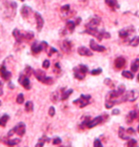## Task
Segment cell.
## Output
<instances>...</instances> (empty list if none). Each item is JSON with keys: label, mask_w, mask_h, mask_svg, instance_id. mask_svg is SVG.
<instances>
[{"label": "cell", "mask_w": 139, "mask_h": 147, "mask_svg": "<svg viewBox=\"0 0 139 147\" xmlns=\"http://www.w3.org/2000/svg\"><path fill=\"white\" fill-rule=\"evenodd\" d=\"M91 96L90 95H81L79 98L73 100V104L77 105L79 108H84L91 103Z\"/></svg>", "instance_id": "6da1fadb"}, {"label": "cell", "mask_w": 139, "mask_h": 147, "mask_svg": "<svg viewBox=\"0 0 139 147\" xmlns=\"http://www.w3.org/2000/svg\"><path fill=\"white\" fill-rule=\"evenodd\" d=\"M73 71H75V78L79 79V80H82V79H84L86 74L88 73V67L85 66V65H78L77 67H75V69H73Z\"/></svg>", "instance_id": "7a4b0ae2"}, {"label": "cell", "mask_w": 139, "mask_h": 147, "mask_svg": "<svg viewBox=\"0 0 139 147\" xmlns=\"http://www.w3.org/2000/svg\"><path fill=\"white\" fill-rule=\"evenodd\" d=\"M138 92L136 90H132V91H129V92L125 93L124 95L121 96L122 98V101L125 102V101H134L135 99H137L138 98Z\"/></svg>", "instance_id": "3957f363"}, {"label": "cell", "mask_w": 139, "mask_h": 147, "mask_svg": "<svg viewBox=\"0 0 139 147\" xmlns=\"http://www.w3.org/2000/svg\"><path fill=\"white\" fill-rule=\"evenodd\" d=\"M85 33H87L88 34H91L94 37H96L99 41H101L104 36H103V31H98L96 28H87L85 31Z\"/></svg>", "instance_id": "277c9868"}, {"label": "cell", "mask_w": 139, "mask_h": 147, "mask_svg": "<svg viewBox=\"0 0 139 147\" xmlns=\"http://www.w3.org/2000/svg\"><path fill=\"white\" fill-rule=\"evenodd\" d=\"M19 83L21 84L26 90L31 89V83H30L29 76H26L25 74H24V75H23V74L20 75V76H19Z\"/></svg>", "instance_id": "5b68a950"}, {"label": "cell", "mask_w": 139, "mask_h": 147, "mask_svg": "<svg viewBox=\"0 0 139 147\" xmlns=\"http://www.w3.org/2000/svg\"><path fill=\"white\" fill-rule=\"evenodd\" d=\"M104 117H103V116H98V117H94L93 119L90 120V122H89V124H88V128H93V127H95V126H97L98 124H101V123L105 120Z\"/></svg>", "instance_id": "8992f818"}, {"label": "cell", "mask_w": 139, "mask_h": 147, "mask_svg": "<svg viewBox=\"0 0 139 147\" xmlns=\"http://www.w3.org/2000/svg\"><path fill=\"white\" fill-rule=\"evenodd\" d=\"M13 129H14V131H15V134H17L20 137H22V136H24V135H25L26 125H25L24 122H19Z\"/></svg>", "instance_id": "52a82bcc"}, {"label": "cell", "mask_w": 139, "mask_h": 147, "mask_svg": "<svg viewBox=\"0 0 139 147\" xmlns=\"http://www.w3.org/2000/svg\"><path fill=\"white\" fill-rule=\"evenodd\" d=\"M34 16H35V20H36V29L38 32H40L44 26V19L39 13H34Z\"/></svg>", "instance_id": "ba28073f"}, {"label": "cell", "mask_w": 139, "mask_h": 147, "mask_svg": "<svg viewBox=\"0 0 139 147\" xmlns=\"http://www.w3.org/2000/svg\"><path fill=\"white\" fill-rule=\"evenodd\" d=\"M43 50H44V46H43L42 42H41V43L34 42V44H32V54L37 55V54H39V53L42 52Z\"/></svg>", "instance_id": "9c48e42d"}, {"label": "cell", "mask_w": 139, "mask_h": 147, "mask_svg": "<svg viewBox=\"0 0 139 147\" xmlns=\"http://www.w3.org/2000/svg\"><path fill=\"white\" fill-rule=\"evenodd\" d=\"M13 36H14V38H15L16 42L20 43L23 39H24V32L19 31L18 29H14L13 31Z\"/></svg>", "instance_id": "30bf717a"}, {"label": "cell", "mask_w": 139, "mask_h": 147, "mask_svg": "<svg viewBox=\"0 0 139 147\" xmlns=\"http://www.w3.org/2000/svg\"><path fill=\"white\" fill-rule=\"evenodd\" d=\"M100 21H101V20H100L99 17H97V16L93 17V18L86 24V28H96L97 26L99 25Z\"/></svg>", "instance_id": "8fae6325"}, {"label": "cell", "mask_w": 139, "mask_h": 147, "mask_svg": "<svg viewBox=\"0 0 139 147\" xmlns=\"http://www.w3.org/2000/svg\"><path fill=\"white\" fill-rule=\"evenodd\" d=\"M77 52L79 55H82V57H91V55H93V52H91L90 49L86 48L84 46L79 47Z\"/></svg>", "instance_id": "7c38bea8"}, {"label": "cell", "mask_w": 139, "mask_h": 147, "mask_svg": "<svg viewBox=\"0 0 139 147\" xmlns=\"http://www.w3.org/2000/svg\"><path fill=\"white\" fill-rule=\"evenodd\" d=\"M125 65H126V59L122 57H117L116 59L114 60V66H115V68L118 70L124 68Z\"/></svg>", "instance_id": "4fadbf2b"}, {"label": "cell", "mask_w": 139, "mask_h": 147, "mask_svg": "<svg viewBox=\"0 0 139 147\" xmlns=\"http://www.w3.org/2000/svg\"><path fill=\"white\" fill-rule=\"evenodd\" d=\"M90 47L91 48L93 51H95V52H104L106 48L104 46H101V45H98L94 40H91L90 41Z\"/></svg>", "instance_id": "5bb4252c"}, {"label": "cell", "mask_w": 139, "mask_h": 147, "mask_svg": "<svg viewBox=\"0 0 139 147\" xmlns=\"http://www.w3.org/2000/svg\"><path fill=\"white\" fill-rule=\"evenodd\" d=\"M0 73H1V76L3 79L5 80H10L11 78V72H9L7 69H6L5 65H2L1 66V69H0Z\"/></svg>", "instance_id": "9a60e30c"}, {"label": "cell", "mask_w": 139, "mask_h": 147, "mask_svg": "<svg viewBox=\"0 0 139 147\" xmlns=\"http://www.w3.org/2000/svg\"><path fill=\"white\" fill-rule=\"evenodd\" d=\"M34 75L35 76V78H36V79H37L38 81L43 82L44 79L46 78V73H45V71H42V70H40V69L35 70Z\"/></svg>", "instance_id": "2e32d148"}, {"label": "cell", "mask_w": 139, "mask_h": 147, "mask_svg": "<svg viewBox=\"0 0 139 147\" xmlns=\"http://www.w3.org/2000/svg\"><path fill=\"white\" fill-rule=\"evenodd\" d=\"M64 89H59L57 91H55V92L52 93L51 95V99L52 102H57L59 99H61V95H62V92H63Z\"/></svg>", "instance_id": "e0dca14e"}, {"label": "cell", "mask_w": 139, "mask_h": 147, "mask_svg": "<svg viewBox=\"0 0 139 147\" xmlns=\"http://www.w3.org/2000/svg\"><path fill=\"white\" fill-rule=\"evenodd\" d=\"M72 48H73V45L70 40H64L63 42H62V50H63L65 53H70L72 51Z\"/></svg>", "instance_id": "ac0fdd59"}, {"label": "cell", "mask_w": 139, "mask_h": 147, "mask_svg": "<svg viewBox=\"0 0 139 147\" xmlns=\"http://www.w3.org/2000/svg\"><path fill=\"white\" fill-rule=\"evenodd\" d=\"M31 11H32V9L30 8L29 6H27V5L23 6L22 9H21V16L24 17V18H27V17L29 16L30 13H31Z\"/></svg>", "instance_id": "d6986e66"}, {"label": "cell", "mask_w": 139, "mask_h": 147, "mask_svg": "<svg viewBox=\"0 0 139 147\" xmlns=\"http://www.w3.org/2000/svg\"><path fill=\"white\" fill-rule=\"evenodd\" d=\"M105 2L109 7L112 9V10H115V9L119 8V5H118V3H117V0H105Z\"/></svg>", "instance_id": "ffe728a7"}, {"label": "cell", "mask_w": 139, "mask_h": 147, "mask_svg": "<svg viewBox=\"0 0 139 147\" xmlns=\"http://www.w3.org/2000/svg\"><path fill=\"white\" fill-rule=\"evenodd\" d=\"M134 119H135V111H131L126 116V122L128 124H131L134 121Z\"/></svg>", "instance_id": "44dd1931"}, {"label": "cell", "mask_w": 139, "mask_h": 147, "mask_svg": "<svg viewBox=\"0 0 139 147\" xmlns=\"http://www.w3.org/2000/svg\"><path fill=\"white\" fill-rule=\"evenodd\" d=\"M73 92V89H68V90H63L61 95V100H66V99L69 98V96L72 95Z\"/></svg>", "instance_id": "7402d4cb"}, {"label": "cell", "mask_w": 139, "mask_h": 147, "mask_svg": "<svg viewBox=\"0 0 139 147\" xmlns=\"http://www.w3.org/2000/svg\"><path fill=\"white\" fill-rule=\"evenodd\" d=\"M127 131L124 129V127H119V130H118V136H119L120 139L122 140H130V138L128 136H126Z\"/></svg>", "instance_id": "603a6c76"}, {"label": "cell", "mask_w": 139, "mask_h": 147, "mask_svg": "<svg viewBox=\"0 0 139 147\" xmlns=\"http://www.w3.org/2000/svg\"><path fill=\"white\" fill-rule=\"evenodd\" d=\"M139 69V58H136V59H134V61L132 62V65H131V70L134 73L137 72Z\"/></svg>", "instance_id": "cb8c5ba5"}, {"label": "cell", "mask_w": 139, "mask_h": 147, "mask_svg": "<svg viewBox=\"0 0 139 147\" xmlns=\"http://www.w3.org/2000/svg\"><path fill=\"white\" fill-rule=\"evenodd\" d=\"M9 119H10V117H9V115H7V114L3 115V116L1 117V119H0V124H1L2 127H5L6 124H7Z\"/></svg>", "instance_id": "d4e9b609"}, {"label": "cell", "mask_w": 139, "mask_h": 147, "mask_svg": "<svg viewBox=\"0 0 139 147\" xmlns=\"http://www.w3.org/2000/svg\"><path fill=\"white\" fill-rule=\"evenodd\" d=\"M130 34H132V33H130V31H128L127 29H124V30H120L119 31V33H118V34H119V36L121 38H127L129 36H130Z\"/></svg>", "instance_id": "484cf974"}, {"label": "cell", "mask_w": 139, "mask_h": 147, "mask_svg": "<svg viewBox=\"0 0 139 147\" xmlns=\"http://www.w3.org/2000/svg\"><path fill=\"white\" fill-rule=\"evenodd\" d=\"M9 146H14L17 145L18 143H20V139H11L8 140V142H6Z\"/></svg>", "instance_id": "4316f807"}, {"label": "cell", "mask_w": 139, "mask_h": 147, "mask_svg": "<svg viewBox=\"0 0 139 147\" xmlns=\"http://www.w3.org/2000/svg\"><path fill=\"white\" fill-rule=\"evenodd\" d=\"M49 140H50V139H49L48 137L44 136V137H42L39 140V142H37V144L35 145V146H36V147H38V146H43L44 144H45V142H48Z\"/></svg>", "instance_id": "83f0119b"}, {"label": "cell", "mask_w": 139, "mask_h": 147, "mask_svg": "<svg viewBox=\"0 0 139 147\" xmlns=\"http://www.w3.org/2000/svg\"><path fill=\"white\" fill-rule=\"evenodd\" d=\"M25 110L27 112H32L34 110V103H32V101H27L25 104Z\"/></svg>", "instance_id": "f1b7e54d"}, {"label": "cell", "mask_w": 139, "mask_h": 147, "mask_svg": "<svg viewBox=\"0 0 139 147\" xmlns=\"http://www.w3.org/2000/svg\"><path fill=\"white\" fill-rule=\"evenodd\" d=\"M34 37V34L32 32H24V39L32 40Z\"/></svg>", "instance_id": "f546056e"}, {"label": "cell", "mask_w": 139, "mask_h": 147, "mask_svg": "<svg viewBox=\"0 0 139 147\" xmlns=\"http://www.w3.org/2000/svg\"><path fill=\"white\" fill-rule=\"evenodd\" d=\"M24 74L27 76H31L32 74H34V69L32 68V67H30V66H26V68H25V72H24Z\"/></svg>", "instance_id": "4dcf8cb0"}, {"label": "cell", "mask_w": 139, "mask_h": 147, "mask_svg": "<svg viewBox=\"0 0 139 147\" xmlns=\"http://www.w3.org/2000/svg\"><path fill=\"white\" fill-rule=\"evenodd\" d=\"M130 45L132 47H136L139 45V36H135L130 41Z\"/></svg>", "instance_id": "1f68e13d"}, {"label": "cell", "mask_w": 139, "mask_h": 147, "mask_svg": "<svg viewBox=\"0 0 139 147\" xmlns=\"http://www.w3.org/2000/svg\"><path fill=\"white\" fill-rule=\"evenodd\" d=\"M75 26H76L75 22H73V21H68L67 22V29L70 32H73V30H75Z\"/></svg>", "instance_id": "d6a6232c"}, {"label": "cell", "mask_w": 139, "mask_h": 147, "mask_svg": "<svg viewBox=\"0 0 139 147\" xmlns=\"http://www.w3.org/2000/svg\"><path fill=\"white\" fill-rule=\"evenodd\" d=\"M122 76H124V78H126L128 79L134 78V74H132V72H130V71H123L122 72Z\"/></svg>", "instance_id": "836d02e7"}, {"label": "cell", "mask_w": 139, "mask_h": 147, "mask_svg": "<svg viewBox=\"0 0 139 147\" xmlns=\"http://www.w3.org/2000/svg\"><path fill=\"white\" fill-rule=\"evenodd\" d=\"M42 83L46 84V85H52V84H54V78H50V76H46V78L44 79V81Z\"/></svg>", "instance_id": "e575fe53"}, {"label": "cell", "mask_w": 139, "mask_h": 147, "mask_svg": "<svg viewBox=\"0 0 139 147\" xmlns=\"http://www.w3.org/2000/svg\"><path fill=\"white\" fill-rule=\"evenodd\" d=\"M104 83L107 85V86L109 87H111V88H114V82L111 80V78H106L105 80H104Z\"/></svg>", "instance_id": "d590c367"}, {"label": "cell", "mask_w": 139, "mask_h": 147, "mask_svg": "<svg viewBox=\"0 0 139 147\" xmlns=\"http://www.w3.org/2000/svg\"><path fill=\"white\" fill-rule=\"evenodd\" d=\"M135 145H137V142L134 139H130L129 142H127V146H129V147H134Z\"/></svg>", "instance_id": "8d00e7d4"}, {"label": "cell", "mask_w": 139, "mask_h": 147, "mask_svg": "<svg viewBox=\"0 0 139 147\" xmlns=\"http://www.w3.org/2000/svg\"><path fill=\"white\" fill-rule=\"evenodd\" d=\"M16 102L18 104H22L23 102H24V96H23V94H19L18 96H17L16 98Z\"/></svg>", "instance_id": "74e56055"}, {"label": "cell", "mask_w": 139, "mask_h": 147, "mask_svg": "<svg viewBox=\"0 0 139 147\" xmlns=\"http://www.w3.org/2000/svg\"><path fill=\"white\" fill-rule=\"evenodd\" d=\"M102 73V69L101 68H98V69H94L93 71H91V74L93 76H97V75H100Z\"/></svg>", "instance_id": "f35d334b"}, {"label": "cell", "mask_w": 139, "mask_h": 147, "mask_svg": "<svg viewBox=\"0 0 139 147\" xmlns=\"http://www.w3.org/2000/svg\"><path fill=\"white\" fill-rule=\"evenodd\" d=\"M48 50H49V51H48V55H49V57H52V55H54V54L57 53V51H56L54 48H52V47H49Z\"/></svg>", "instance_id": "ab89813d"}, {"label": "cell", "mask_w": 139, "mask_h": 147, "mask_svg": "<svg viewBox=\"0 0 139 147\" xmlns=\"http://www.w3.org/2000/svg\"><path fill=\"white\" fill-rule=\"evenodd\" d=\"M61 142H62V140H61L60 138L56 137V138H54V140H52V144H54V145H58V144H60Z\"/></svg>", "instance_id": "60d3db41"}, {"label": "cell", "mask_w": 139, "mask_h": 147, "mask_svg": "<svg viewBox=\"0 0 139 147\" xmlns=\"http://www.w3.org/2000/svg\"><path fill=\"white\" fill-rule=\"evenodd\" d=\"M93 146L94 147H102L103 144H102V142H100V140L95 139V140H94V142H93Z\"/></svg>", "instance_id": "b9f144b4"}, {"label": "cell", "mask_w": 139, "mask_h": 147, "mask_svg": "<svg viewBox=\"0 0 139 147\" xmlns=\"http://www.w3.org/2000/svg\"><path fill=\"white\" fill-rule=\"evenodd\" d=\"M70 9H71L70 5H65L61 8V11L62 13H68V11H70Z\"/></svg>", "instance_id": "7bdbcfd3"}, {"label": "cell", "mask_w": 139, "mask_h": 147, "mask_svg": "<svg viewBox=\"0 0 139 147\" xmlns=\"http://www.w3.org/2000/svg\"><path fill=\"white\" fill-rule=\"evenodd\" d=\"M50 65H51V63H50V60H44V62L42 64V67L44 69H48Z\"/></svg>", "instance_id": "ee69618b"}, {"label": "cell", "mask_w": 139, "mask_h": 147, "mask_svg": "<svg viewBox=\"0 0 139 147\" xmlns=\"http://www.w3.org/2000/svg\"><path fill=\"white\" fill-rule=\"evenodd\" d=\"M54 73H59V72H61V68H60V66H59V64H58V62L54 64Z\"/></svg>", "instance_id": "f6af8a7d"}, {"label": "cell", "mask_w": 139, "mask_h": 147, "mask_svg": "<svg viewBox=\"0 0 139 147\" xmlns=\"http://www.w3.org/2000/svg\"><path fill=\"white\" fill-rule=\"evenodd\" d=\"M49 115H50L51 117H54V115H55V109H54V106L50 107V109H49Z\"/></svg>", "instance_id": "bcb514c9"}, {"label": "cell", "mask_w": 139, "mask_h": 147, "mask_svg": "<svg viewBox=\"0 0 139 147\" xmlns=\"http://www.w3.org/2000/svg\"><path fill=\"white\" fill-rule=\"evenodd\" d=\"M127 134L130 135V136H131V135H134V130L132 128H129L128 130H127Z\"/></svg>", "instance_id": "7dc6e473"}, {"label": "cell", "mask_w": 139, "mask_h": 147, "mask_svg": "<svg viewBox=\"0 0 139 147\" xmlns=\"http://www.w3.org/2000/svg\"><path fill=\"white\" fill-rule=\"evenodd\" d=\"M103 36H104V38H110L111 37V34L107 33V32L103 31Z\"/></svg>", "instance_id": "c3c4849f"}, {"label": "cell", "mask_w": 139, "mask_h": 147, "mask_svg": "<svg viewBox=\"0 0 139 147\" xmlns=\"http://www.w3.org/2000/svg\"><path fill=\"white\" fill-rule=\"evenodd\" d=\"M119 113H120V111L118 110V109H113V110L111 111L112 115H119Z\"/></svg>", "instance_id": "681fc988"}, {"label": "cell", "mask_w": 139, "mask_h": 147, "mask_svg": "<svg viewBox=\"0 0 139 147\" xmlns=\"http://www.w3.org/2000/svg\"><path fill=\"white\" fill-rule=\"evenodd\" d=\"M135 119H137L139 121V109L135 111Z\"/></svg>", "instance_id": "f907efd6"}, {"label": "cell", "mask_w": 139, "mask_h": 147, "mask_svg": "<svg viewBox=\"0 0 139 147\" xmlns=\"http://www.w3.org/2000/svg\"><path fill=\"white\" fill-rule=\"evenodd\" d=\"M80 21H81V18H80V17H77V20H76V21H75L76 26L79 25V23H80Z\"/></svg>", "instance_id": "816d5d0a"}, {"label": "cell", "mask_w": 139, "mask_h": 147, "mask_svg": "<svg viewBox=\"0 0 139 147\" xmlns=\"http://www.w3.org/2000/svg\"><path fill=\"white\" fill-rule=\"evenodd\" d=\"M10 88H11V89H13V85L11 83H10Z\"/></svg>", "instance_id": "f5cc1de1"}, {"label": "cell", "mask_w": 139, "mask_h": 147, "mask_svg": "<svg viewBox=\"0 0 139 147\" xmlns=\"http://www.w3.org/2000/svg\"><path fill=\"white\" fill-rule=\"evenodd\" d=\"M137 80L139 81V74H138V76H137Z\"/></svg>", "instance_id": "db71d44e"}, {"label": "cell", "mask_w": 139, "mask_h": 147, "mask_svg": "<svg viewBox=\"0 0 139 147\" xmlns=\"http://www.w3.org/2000/svg\"><path fill=\"white\" fill-rule=\"evenodd\" d=\"M137 130H138V133H139V125H138V128H137Z\"/></svg>", "instance_id": "11a10c76"}, {"label": "cell", "mask_w": 139, "mask_h": 147, "mask_svg": "<svg viewBox=\"0 0 139 147\" xmlns=\"http://www.w3.org/2000/svg\"><path fill=\"white\" fill-rule=\"evenodd\" d=\"M20 1H22V2H23V1H25V0H20Z\"/></svg>", "instance_id": "9f6ffc18"}]
</instances>
